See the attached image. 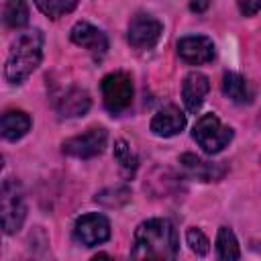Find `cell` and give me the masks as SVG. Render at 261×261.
<instances>
[{
	"mask_svg": "<svg viewBox=\"0 0 261 261\" xmlns=\"http://www.w3.org/2000/svg\"><path fill=\"white\" fill-rule=\"evenodd\" d=\"M177 53L179 57L190 63V65H202L214 59L216 49L212 39L204 37V35H194V37H184L177 41Z\"/></svg>",
	"mask_w": 261,
	"mask_h": 261,
	"instance_id": "9c48e42d",
	"label": "cell"
},
{
	"mask_svg": "<svg viewBox=\"0 0 261 261\" xmlns=\"http://www.w3.org/2000/svg\"><path fill=\"white\" fill-rule=\"evenodd\" d=\"M259 126H261V114H259Z\"/></svg>",
	"mask_w": 261,
	"mask_h": 261,
	"instance_id": "484cf974",
	"label": "cell"
},
{
	"mask_svg": "<svg viewBox=\"0 0 261 261\" xmlns=\"http://www.w3.org/2000/svg\"><path fill=\"white\" fill-rule=\"evenodd\" d=\"M69 37H71V41H73L75 45L88 49L94 57H102V55L106 53V49H108V39H106V35H104L98 27H94V24H90V22H86V20L75 22L73 29H71V33H69Z\"/></svg>",
	"mask_w": 261,
	"mask_h": 261,
	"instance_id": "30bf717a",
	"label": "cell"
},
{
	"mask_svg": "<svg viewBox=\"0 0 261 261\" xmlns=\"http://www.w3.org/2000/svg\"><path fill=\"white\" fill-rule=\"evenodd\" d=\"M4 22L10 29H20L29 22V6L24 2H6L4 4Z\"/></svg>",
	"mask_w": 261,
	"mask_h": 261,
	"instance_id": "ffe728a7",
	"label": "cell"
},
{
	"mask_svg": "<svg viewBox=\"0 0 261 261\" xmlns=\"http://www.w3.org/2000/svg\"><path fill=\"white\" fill-rule=\"evenodd\" d=\"M216 253L220 261H239L241 257V247L234 237V232L228 226H220L216 234Z\"/></svg>",
	"mask_w": 261,
	"mask_h": 261,
	"instance_id": "e0dca14e",
	"label": "cell"
},
{
	"mask_svg": "<svg viewBox=\"0 0 261 261\" xmlns=\"http://www.w3.org/2000/svg\"><path fill=\"white\" fill-rule=\"evenodd\" d=\"M208 6H210L208 2H192V4H190V8H192L194 12H202V10H206Z\"/></svg>",
	"mask_w": 261,
	"mask_h": 261,
	"instance_id": "cb8c5ba5",
	"label": "cell"
},
{
	"mask_svg": "<svg viewBox=\"0 0 261 261\" xmlns=\"http://www.w3.org/2000/svg\"><path fill=\"white\" fill-rule=\"evenodd\" d=\"M92 261H114V259L110 255H106V253H98V255L92 257Z\"/></svg>",
	"mask_w": 261,
	"mask_h": 261,
	"instance_id": "d4e9b609",
	"label": "cell"
},
{
	"mask_svg": "<svg viewBox=\"0 0 261 261\" xmlns=\"http://www.w3.org/2000/svg\"><path fill=\"white\" fill-rule=\"evenodd\" d=\"M186 241H188L190 249H192L198 257L208 255V251H210V241H208V237H206L200 228H190V230L186 232Z\"/></svg>",
	"mask_w": 261,
	"mask_h": 261,
	"instance_id": "7402d4cb",
	"label": "cell"
},
{
	"mask_svg": "<svg viewBox=\"0 0 261 261\" xmlns=\"http://www.w3.org/2000/svg\"><path fill=\"white\" fill-rule=\"evenodd\" d=\"M163 24L151 14H137L128 24V43L135 49H151L161 39Z\"/></svg>",
	"mask_w": 261,
	"mask_h": 261,
	"instance_id": "ba28073f",
	"label": "cell"
},
{
	"mask_svg": "<svg viewBox=\"0 0 261 261\" xmlns=\"http://www.w3.org/2000/svg\"><path fill=\"white\" fill-rule=\"evenodd\" d=\"M0 212H2V226L6 234H14L27 216V204L22 196V188L14 177L2 181L0 190Z\"/></svg>",
	"mask_w": 261,
	"mask_h": 261,
	"instance_id": "277c9868",
	"label": "cell"
},
{
	"mask_svg": "<svg viewBox=\"0 0 261 261\" xmlns=\"http://www.w3.org/2000/svg\"><path fill=\"white\" fill-rule=\"evenodd\" d=\"M43 59V33L39 29L22 33L6 59L4 75L10 84H22L41 63Z\"/></svg>",
	"mask_w": 261,
	"mask_h": 261,
	"instance_id": "7a4b0ae2",
	"label": "cell"
},
{
	"mask_svg": "<svg viewBox=\"0 0 261 261\" xmlns=\"http://www.w3.org/2000/svg\"><path fill=\"white\" fill-rule=\"evenodd\" d=\"M73 237L84 247H96L110 239V222L106 216H102L98 212L84 214L75 220Z\"/></svg>",
	"mask_w": 261,
	"mask_h": 261,
	"instance_id": "52a82bcc",
	"label": "cell"
},
{
	"mask_svg": "<svg viewBox=\"0 0 261 261\" xmlns=\"http://www.w3.org/2000/svg\"><path fill=\"white\" fill-rule=\"evenodd\" d=\"M98 204L106 206V208H120L130 200V190L126 186H114V188H106L102 192L96 194L94 198Z\"/></svg>",
	"mask_w": 261,
	"mask_h": 261,
	"instance_id": "d6986e66",
	"label": "cell"
},
{
	"mask_svg": "<svg viewBox=\"0 0 261 261\" xmlns=\"http://www.w3.org/2000/svg\"><path fill=\"white\" fill-rule=\"evenodd\" d=\"M192 137L204 149V153L214 155V153H220L232 141V128L224 126L216 114L208 112L196 120Z\"/></svg>",
	"mask_w": 261,
	"mask_h": 261,
	"instance_id": "3957f363",
	"label": "cell"
},
{
	"mask_svg": "<svg viewBox=\"0 0 261 261\" xmlns=\"http://www.w3.org/2000/svg\"><path fill=\"white\" fill-rule=\"evenodd\" d=\"M2 137L6 141H18L22 139L31 128V116L22 110H8L2 114Z\"/></svg>",
	"mask_w": 261,
	"mask_h": 261,
	"instance_id": "9a60e30c",
	"label": "cell"
},
{
	"mask_svg": "<svg viewBox=\"0 0 261 261\" xmlns=\"http://www.w3.org/2000/svg\"><path fill=\"white\" fill-rule=\"evenodd\" d=\"M239 10H241L245 16H253L257 10H261V0H257V2H249V0L239 2Z\"/></svg>",
	"mask_w": 261,
	"mask_h": 261,
	"instance_id": "603a6c76",
	"label": "cell"
},
{
	"mask_svg": "<svg viewBox=\"0 0 261 261\" xmlns=\"http://www.w3.org/2000/svg\"><path fill=\"white\" fill-rule=\"evenodd\" d=\"M108 141V133L102 126H92L82 135H75L71 139H65L61 149L65 155L69 157H77V159H90L96 157L104 151Z\"/></svg>",
	"mask_w": 261,
	"mask_h": 261,
	"instance_id": "8992f818",
	"label": "cell"
},
{
	"mask_svg": "<svg viewBox=\"0 0 261 261\" xmlns=\"http://www.w3.org/2000/svg\"><path fill=\"white\" fill-rule=\"evenodd\" d=\"M179 165L190 177H196L200 181H218L226 173V167L222 163L204 161L194 153H184L179 157Z\"/></svg>",
	"mask_w": 261,
	"mask_h": 261,
	"instance_id": "7c38bea8",
	"label": "cell"
},
{
	"mask_svg": "<svg viewBox=\"0 0 261 261\" xmlns=\"http://www.w3.org/2000/svg\"><path fill=\"white\" fill-rule=\"evenodd\" d=\"M102 100H104V106L106 110H110L112 114H118V112H124L130 102H133V94H135V88H133V80L128 73L124 71H114V73H108L104 80H102Z\"/></svg>",
	"mask_w": 261,
	"mask_h": 261,
	"instance_id": "5b68a950",
	"label": "cell"
},
{
	"mask_svg": "<svg viewBox=\"0 0 261 261\" xmlns=\"http://www.w3.org/2000/svg\"><path fill=\"white\" fill-rule=\"evenodd\" d=\"M210 90V82L204 73L200 71H190L184 80V86H181V98H184V104L188 108V112H198L206 94Z\"/></svg>",
	"mask_w": 261,
	"mask_h": 261,
	"instance_id": "4fadbf2b",
	"label": "cell"
},
{
	"mask_svg": "<svg viewBox=\"0 0 261 261\" xmlns=\"http://www.w3.org/2000/svg\"><path fill=\"white\" fill-rule=\"evenodd\" d=\"M130 261H177V232L167 218H149L135 230Z\"/></svg>",
	"mask_w": 261,
	"mask_h": 261,
	"instance_id": "6da1fadb",
	"label": "cell"
},
{
	"mask_svg": "<svg viewBox=\"0 0 261 261\" xmlns=\"http://www.w3.org/2000/svg\"><path fill=\"white\" fill-rule=\"evenodd\" d=\"M222 92L228 100L234 104H249L251 102V90L247 80L237 71H226L222 75Z\"/></svg>",
	"mask_w": 261,
	"mask_h": 261,
	"instance_id": "2e32d148",
	"label": "cell"
},
{
	"mask_svg": "<svg viewBox=\"0 0 261 261\" xmlns=\"http://www.w3.org/2000/svg\"><path fill=\"white\" fill-rule=\"evenodd\" d=\"M77 6L75 0H37V8L49 18H59Z\"/></svg>",
	"mask_w": 261,
	"mask_h": 261,
	"instance_id": "44dd1931",
	"label": "cell"
},
{
	"mask_svg": "<svg viewBox=\"0 0 261 261\" xmlns=\"http://www.w3.org/2000/svg\"><path fill=\"white\" fill-rule=\"evenodd\" d=\"M149 126L153 130V135H157V137H173V135L184 130L186 114L177 106L167 104V106H163V108H159L155 112V116L151 118Z\"/></svg>",
	"mask_w": 261,
	"mask_h": 261,
	"instance_id": "8fae6325",
	"label": "cell"
},
{
	"mask_svg": "<svg viewBox=\"0 0 261 261\" xmlns=\"http://www.w3.org/2000/svg\"><path fill=\"white\" fill-rule=\"evenodd\" d=\"M114 161L118 163V167H120V171H122V175H124L126 179H130V177L135 175L137 167H139L137 155L130 151L128 143L122 141V139L114 141Z\"/></svg>",
	"mask_w": 261,
	"mask_h": 261,
	"instance_id": "ac0fdd59",
	"label": "cell"
},
{
	"mask_svg": "<svg viewBox=\"0 0 261 261\" xmlns=\"http://www.w3.org/2000/svg\"><path fill=\"white\" fill-rule=\"evenodd\" d=\"M90 94L82 88H69L59 100H57V110L61 116L65 118H75V116H84L90 110Z\"/></svg>",
	"mask_w": 261,
	"mask_h": 261,
	"instance_id": "5bb4252c",
	"label": "cell"
}]
</instances>
